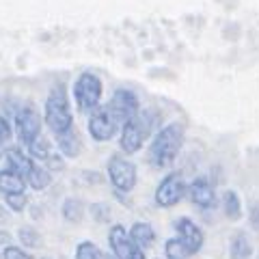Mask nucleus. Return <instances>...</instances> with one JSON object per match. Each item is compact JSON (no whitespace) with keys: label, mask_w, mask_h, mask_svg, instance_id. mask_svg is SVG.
Returning <instances> with one entry per match:
<instances>
[{"label":"nucleus","mask_w":259,"mask_h":259,"mask_svg":"<svg viewBox=\"0 0 259 259\" xmlns=\"http://www.w3.org/2000/svg\"><path fill=\"white\" fill-rule=\"evenodd\" d=\"M186 139V130L182 123H168L164 127H160L156 136L151 139L147 160L151 166L156 168H168L177 160L180 151L184 147Z\"/></svg>","instance_id":"1"},{"label":"nucleus","mask_w":259,"mask_h":259,"mask_svg":"<svg viewBox=\"0 0 259 259\" xmlns=\"http://www.w3.org/2000/svg\"><path fill=\"white\" fill-rule=\"evenodd\" d=\"M158 123V112L156 110H139L132 119H127L123 125H121V136H119V149L125 153V156H132V153H139L147 139L153 134Z\"/></svg>","instance_id":"2"},{"label":"nucleus","mask_w":259,"mask_h":259,"mask_svg":"<svg viewBox=\"0 0 259 259\" xmlns=\"http://www.w3.org/2000/svg\"><path fill=\"white\" fill-rule=\"evenodd\" d=\"M44 121L54 136L74 127V112H71L67 89L63 84H54L50 89V93H48L44 104Z\"/></svg>","instance_id":"3"},{"label":"nucleus","mask_w":259,"mask_h":259,"mask_svg":"<svg viewBox=\"0 0 259 259\" xmlns=\"http://www.w3.org/2000/svg\"><path fill=\"white\" fill-rule=\"evenodd\" d=\"M102 78L93 71H82L74 82V100L78 110L82 115H91L97 106H102Z\"/></svg>","instance_id":"4"},{"label":"nucleus","mask_w":259,"mask_h":259,"mask_svg":"<svg viewBox=\"0 0 259 259\" xmlns=\"http://www.w3.org/2000/svg\"><path fill=\"white\" fill-rule=\"evenodd\" d=\"M106 173H108V182L112 184V188L121 194H127L136 188L139 182V173H136V164L130 158L115 153L108 158L106 164Z\"/></svg>","instance_id":"5"},{"label":"nucleus","mask_w":259,"mask_h":259,"mask_svg":"<svg viewBox=\"0 0 259 259\" xmlns=\"http://www.w3.org/2000/svg\"><path fill=\"white\" fill-rule=\"evenodd\" d=\"M41 127H44V117L39 115L37 108H32L30 104H24V106L15 110L13 130H15V134H18V141L24 147L41 136Z\"/></svg>","instance_id":"6"},{"label":"nucleus","mask_w":259,"mask_h":259,"mask_svg":"<svg viewBox=\"0 0 259 259\" xmlns=\"http://www.w3.org/2000/svg\"><path fill=\"white\" fill-rule=\"evenodd\" d=\"M186 192H188V184L182 177V173H168L160 180V184L156 186V192H153V201H156V205L162 207V209H168L177 205L180 201L186 197Z\"/></svg>","instance_id":"7"},{"label":"nucleus","mask_w":259,"mask_h":259,"mask_svg":"<svg viewBox=\"0 0 259 259\" xmlns=\"http://www.w3.org/2000/svg\"><path fill=\"white\" fill-rule=\"evenodd\" d=\"M87 130H89V136H91L95 143H108L119 134L121 123L112 117L108 106H97L91 115H89Z\"/></svg>","instance_id":"8"},{"label":"nucleus","mask_w":259,"mask_h":259,"mask_svg":"<svg viewBox=\"0 0 259 259\" xmlns=\"http://www.w3.org/2000/svg\"><path fill=\"white\" fill-rule=\"evenodd\" d=\"M106 106L112 112V117L123 125L127 119H132L141 110V102H139V95L134 91H130V89H117Z\"/></svg>","instance_id":"9"},{"label":"nucleus","mask_w":259,"mask_h":259,"mask_svg":"<svg viewBox=\"0 0 259 259\" xmlns=\"http://www.w3.org/2000/svg\"><path fill=\"white\" fill-rule=\"evenodd\" d=\"M108 244L117 259H145V250L139 248L127 236V229L121 225H112L108 231Z\"/></svg>","instance_id":"10"},{"label":"nucleus","mask_w":259,"mask_h":259,"mask_svg":"<svg viewBox=\"0 0 259 259\" xmlns=\"http://www.w3.org/2000/svg\"><path fill=\"white\" fill-rule=\"evenodd\" d=\"M175 227V233L177 238H180L186 246H188V250L192 255H197L201 248H203V242H205V236H203V229L192 221V218L188 216H180L177 221L173 223Z\"/></svg>","instance_id":"11"},{"label":"nucleus","mask_w":259,"mask_h":259,"mask_svg":"<svg viewBox=\"0 0 259 259\" xmlns=\"http://www.w3.org/2000/svg\"><path fill=\"white\" fill-rule=\"evenodd\" d=\"M188 199L190 203H194L201 209H212L216 205V188L212 180L207 177H194V180L188 184Z\"/></svg>","instance_id":"12"},{"label":"nucleus","mask_w":259,"mask_h":259,"mask_svg":"<svg viewBox=\"0 0 259 259\" xmlns=\"http://www.w3.org/2000/svg\"><path fill=\"white\" fill-rule=\"evenodd\" d=\"M5 160H7V168L20 173L22 177H26V173L30 171V166H32V162H35L26 151L20 149V147H7Z\"/></svg>","instance_id":"13"},{"label":"nucleus","mask_w":259,"mask_h":259,"mask_svg":"<svg viewBox=\"0 0 259 259\" xmlns=\"http://www.w3.org/2000/svg\"><path fill=\"white\" fill-rule=\"evenodd\" d=\"M56 145H59V151L63 158H78L80 151H82V141H80V136L74 127L56 136Z\"/></svg>","instance_id":"14"},{"label":"nucleus","mask_w":259,"mask_h":259,"mask_svg":"<svg viewBox=\"0 0 259 259\" xmlns=\"http://www.w3.org/2000/svg\"><path fill=\"white\" fill-rule=\"evenodd\" d=\"M127 236L136 246L143 248V250H147L149 246H153V242H156V231H153V227L149 223H143V221L134 223L132 227H130Z\"/></svg>","instance_id":"15"},{"label":"nucleus","mask_w":259,"mask_h":259,"mask_svg":"<svg viewBox=\"0 0 259 259\" xmlns=\"http://www.w3.org/2000/svg\"><path fill=\"white\" fill-rule=\"evenodd\" d=\"M253 242H250L248 233L236 231L229 242V259H250L253 257Z\"/></svg>","instance_id":"16"},{"label":"nucleus","mask_w":259,"mask_h":259,"mask_svg":"<svg viewBox=\"0 0 259 259\" xmlns=\"http://www.w3.org/2000/svg\"><path fill=\"white\" fill-rule=\"evenodd\" d=\"M26 186H30L32 190H46L52 184V173L41 164V162H32L30 171L26 173Z\"/></svg>","instance_id":"17"},{"label":"nucleus","mask_w":259,"mask_h":259,"mask_svg":"<svg viewBox=\"0 0 259 259\" xmlns=\"http://www.w3.org/2000/svg\"><path fill=\"white\" fill-rule=\"evenodd\" d=\"M0 192L3 194H13V192H26V180L11 171V168H3L0 171Z\"/></svg>","instance_id":"18"},{"label":"nucleus","mask_w":259,"mask_h":259,"mask_svg":"<svg viewBox=\"0 0 259 259\" xmlns=\"http://www.w3.org/2000/svg\"><path fill=\"white\" fill-rule=\"evenodd\" d=\"M61 214H63V221L69 223V225H80L84 218V203L80 201L78 197H67L61 205Z\"/></svg>","instance_id":"19"},{"label":"nucleus","mask_w":259,"mask_h":259,"mask_svg":"<svg viewBox=\"0 0 259 259\" xmlns=\"http://www.w3.org/2000/svg\"><path fill=\"white\" fill-rule=\"evenodd\" d=\"M223 212L229 221H240L242 218V201L236 190H225L223 194Z\"/></svg>","instance_id":"20"},{"label":"nucleus","mask_w":259,"mask_h":259,"mask_svg":"<svg viewBox=\"0 0 259 259\" xmlns=\"http://www.w3.org/2000/svg\"><path fill=\"white\" fill-rule=\"evenodd\" d=\"M26 153L35 162H41V164H46V160L52 156V149H50V143H48L44 136H39V139H35L30 145H26Z\"/></svg>","instance_id":"21"},{"label":"nucleus","mask_w":259,"mask_h":259,"mask_svg":"<svg viewBox=\"0 0 259 259\" xmlns=\"http://www.w3.org/2000/svg\"><path fill=\"white\" fill-rule=\"evenodd\" d=\"M164 257L166 259H190L192 253L188 250V246L175 236V238H168L164 242Z\"/></svg>","instance_id":"22"},{"label":"nucleus","mask_w":259,"mask_h":259,"mask_svg":"<svg viewBox=\"0 0 259 259\" xmlns=\"http://www.w3.org/2000/svg\"><path fill=\"white\" fill-rule=\"evenodd\" d=\"M18 240L20 244L24 248H37L39 244H41V236H39V231L35 229V227H20L18 229Z\"/></svg>","instance_id":"23"},{"label":"nucleus","mask_w":259,"mask_h":259,"mask_svg":"<svg viewBox=\"0 0 259 259\" xmlns=\"http://www.w3.org/2000/svg\"><path fill=\"white\" fill-rule=\"evenodd\" d=\"M104 253L100 250V246L91 240H82L76 246V259H102Z\"/></svg>","instance_id":"24"},{"label":"nucleus","mask_w":259,"mask_h":259,"mask_svg":"<svg viewBox=\"0 0 259 259\" xmlns=\"http://www.w3.org/2000/svg\"><path fill=\"white\" fill-rule=\"evenodd\" d=\"M5 203L7 207L11 209V212H24L28 205V197H26V192H13V194H5Z\"/></svg>","instance_id":"25"},{"label":"nucleus","mask_w":259,"mask_h":259,"mask_svg":"<svg viewBox=\"0 0 259 259\" xmlns=\"http://www.w3.org/2000/svg\"><path fill=\"white\" fill-rule=\"evenodd\" d=\"M91 216L97 223H108L110 221V207L106 203H93L91 205Z\"/></svg>","instance_id":"26"},{"label":"nucleus","mask_w":259,"mask_h":259,"mask_svg":"<svg viewBox=\"0 0 259 259\" xmlns=\"http://www.w3.org/2000/svg\"><path fill=\"white\" fill-rule=\"evenodd\" d=\"M3 259H32V257L22 246L9 244V246H5V250H3Z\"/></svg>","instance_id":"27"},{"label":"nucleus","mask_w":259,"mask_h":259,"mask_svg":"<svg viewBox=\"0 0 259 259\" xmlns=\"http://www.w3.org/2000/svg\"><path fill=\"white\" fill-rule=\"evenodd\" d=\"M11 136H13V127H11L9 121H7V117L3 115V110H0V145L9 143Z\"/></svg>","instance_id":"28"},{"label":"nucleus","mask_w":259,"mask_h":259,"mask_svg":"<svg viewBox=\"0 0 259 259\" xmlns=\"http://www.w3.org/2000/svg\"><path fill=\"white\" fill-rule=\"evenodd\" d=\"M46 168H48V171H50V173H54V171H61V168H63V160H61L59 153H52V156L46 160Z\"/></svg>","instance_id":"29"},{"label":"nucleus","mask_w":259,"mask_h":259,"mask_svg":"<svg viewBox=\"0 0 259 259\" xmlns=\"http://www.w3.org/2000/svg\"><path fill=\"white\" fill-rule=\"evenodd\" d=\"M13 242V236L7 229H0V246H9Z\"/></svg>","instance_id":"30"},{"label":"nucleus","mask_w":259,"mask_h":259,"mask_svg":"<svg viewBox=\"0 0 259 259\" xmlns=\"http://www.w3.org/2000/svg\"><path fill=\"white\" fill-rule=\"evenodd\" d=\"M250 225H253L255 229H259V205L250 209Z\"/></svg>","instance_id":"31"},{"label":"nucleus","mask_w":259,"mask_h":259,"mask_svg":"<svg viewBox=\"0 0 259 259\" xmlns=\"http://www.w3.org/2000/svg\"><path fill=\"white\" fill-rule=\"evenodd\" d=\"M7 218H9V214H7V209H5V207H0V221L7 223Z\"/></svg>","instance_id":"32"},{"label":"nucleus","mask_w":259,"mask_h":259,"mask_svg":"<svg viewBox=\"0 0 259 259\" xmlns=\"http://www.w3.org/2000/svg\"><path fill=\"white\" fill-rule=\"evenodd\" d=\"M102 259H117V257H115V255H104Z\"/></svg>","instance_id":"33"},{"label":"nucleus","mask_w":259,"mask_h":259,"mask_svg":"<svg viewBox=\"0 0 259 259\" xmlns=\"http://www.w3.org/2000/svg\"><path fill=\"white\" fill-rule=\"evenodd\" d=\"M0 259H3V255H0Z\"/></svg>","instance_id":"34"},{"label":"nucleus","mask_w":259,"mask_h":259,"mask_svg":"<svg viewBox=\"0 0 259 259\" xmlns=\"http://www.w3.org/2000/svg\"><path fill=\"white\" fill-rule=\"evenodd\" d=\"M44 259H48V257H44Z\"/></svg>","instance_id":"35"},{"label":"nucleus","mask_w":259,"mask_h":259,"mask_svg":"<svg viewBox=\"0 0 259 259\" xmlns=\"http://www.w3.org/2000/svg\"><path fill=\"white\" fill-rule=\"evenodd\" d=\"M0 147H3V145H0Z\"/></svg>","instance_id":"36"},{"label":"nucleus","mask_w":259,"mask_h":259,"mask_svg":"<svg viewBox=\"0 0 259 259\" xmlns=\"http://www.w3.org/2000/svg\"><path fill=\"white\" fill-rule=\"evenodd\" d=\"M156 259H158V257H156Z\"/></svg>","instance_id":"37"}]
</instances>
